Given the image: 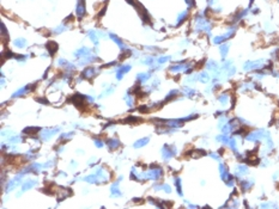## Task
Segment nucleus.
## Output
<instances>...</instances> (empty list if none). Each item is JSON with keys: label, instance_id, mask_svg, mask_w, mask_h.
Segmentation results:
<instances>
[{"label": "nucleus", "instance_id": "f257e3e1", "mask_svg": "<svg viewBox=\"0 0 279 209\" xmlns=\"http://www.w3.org/2000/svg\"><path fill=\"white\" fill-rule=\"evenodd\" d=\"M234 35H235V29H230V30H229L226 34H224V35H222V36H217V37H214V40H213V43H214V44H219V43H223V42H225L226 40L231 38Z\"/></svg>", "mask_w": 279, "mask_h": 209}, {"label": "nucleus", "instance_id": "f03ea898", "mask_svg": "<svg viewBox=\"0 0 279 209\" xmlns=\"http://www.w3.org/2000/svg\"><path fill=\"white\" fill-rule=\"evenodd\" d=\"M264 68V61L262 60H258V61H248L247 63H244V70H260Z\"/></svg>", "mask_w": 279, "mask_h": 209}, {"label": "nucleus", "instance_id": "7ed1b4c3", "mask_svg": "<svg viewBox=\"0 0 279 209\" xmlns=\"http://www.w3.org/2000/svg\"><path fill=\"white\" fill-rule=\"evenodd\" d=\"M46 47H47V49H48V52H49L50 55H54L56 53V50H58V44L54 41H49L47 43Z\"/></svg>", "mask_w": 279, "mask_h": 209}, {"label": "nucleus", "instance_id": "20e7f679", "mask_svg": "<svg viewBox=\"0 0 279 209\" xmlns=\"http://www.w3.org/2000/svg\"><path fill=\"white\" fill-rule=\"evenodd\" d=\"M240 186L242 189V191H247L249 190L251 186H253V182H249V181H242L240 183Z\"/></svg>", "mask_w": 279, "mask_h": 209}, {"label": "nucleus", "instance_id": "39448f33", "mask_svg": "<svg viewBox=\"0 0 279 209\" xmlns=\"http://www.w3.org/2000/svg\"><path fill=\"white\" fill-rule=\"evenodd\" d=\"M228 52H229V45H228V44H223V45H221V48H219V53H221V55L223 56V57L226 56Z\"/></svg>", "mask_w": 279, "mask_h": 209}, {"label": "nucleus", "instance_id": "423d86ee", "mask_svg": "<svg viewBox=\"0 0 279 209\" xmlns=\"http://www.w3.org/2000/svg\"><path fill=\"white\" fill-rule=\"evenodd\" d=\"M77 13L79 14V16H83L85 13V6H84L83 1H80L78 4V6H77Z\"/></svg>", "mask_w": 279, "mask_h": 209}, {"label": "nucleus", "instance_id": "0eeeda50", "mask_svg": "<svg viewBox=\"0 0 279 209\" xmlns=\"http://www.w3.org/2000/svg\"><path fill=\"white\" fill-rule=\"evenodd\" d=\"M247 172H248V168H247V166H244V165H238L237 166V175H247Z\"/></svg>", "mask_w": 279, "mask_h": 209}, {"label": "nucleus", "instance_id": "6e6552de", "mask_svg": "<svg viewBox=\"0 0 279 209\" xmlns=\"http://www.w3.org/2000/svg\"><path fill=\"white\" fill-rule=\"evenodd\" d=\"M199 80L201 81V83H207L210 80V77L207 73H201L200 75H199Z\"/></svg>", "mask_w": 279, "mask_h": 209}, {"label": "nucleus", "instance_id": "1a4fd4ad", "mask_svg": "<svg viewBox=\"0 0 279 209\" xmlns=\"http://www.w3.org/2000/svg\"><path fill=\"white\" fill-rule=\"evenodd\" d=\"M108 143H109V147L113 148V150H115V148H117V147L120 146V143H119L117 140H109Z\"/></svg>", "mask_w": 279, "mask_h": 209}, {"label": "nucleus", "instance_id": "9d476101", "mask_svg": "<svg viewBox=\"0 0 279 209\" xmlns=\"http://www.w3.org/2000/svg\"><path fill=\"white\" fill-rule=\"evenodd\" d=\"M218 100H219L222 104H226V103H228V100H229V97H228V95H226V93H223V95H221V96L218 97Z\"/></svg>", "mask_w": 279, "mask_h": 209}, {"label": "nucleus", "instance_id": "9b49d317", "mask_svg": "<svg viewBox=\"0 0 279 209\" xmlns=\"http://www.w3.org/2000/svg\"><path fill=\"white\" fill-rule=\"evenodd\" d=\"M187 17H188V12H183V13L180 14V17H179V24H182Z\"/></svg>", "mask_w": 279, "mask_h": 209}, {"label": "nucleus", "instance_id": "f8f14e48", "mask_svg": "<svg viewBox=\"0 0 279 209\" xmlns=\"http://www.w3.org/2000/svg\"><path fill=\"white\" fill-rule=\"evenodd\" d=\"M39 130V128H28V129H24V133L25 134H31V133H36Z\"/></svg>", "mask_w": 279, "mask_h": 209}, {"label": "nucleus", "instance_id": "ddd939ff", "mask_svg": "<svg viewBox=\"0 0 279 209\" xmlns=\"http://www.w3.org/2000/svg\"><path fill=\"white\" fill-rule=\"evenodd\" d=\"M149 141V139H143V140H140V141H138V142H136V147H140V146H144V143H146Z\"/></svg>", "mask_w": 279, "mask_h": 209}, {"label": "nucleus", "instance_id": "4468645a", "mask_svg": "<svg viewBox=\"0 0 279 209\" xmlns=\"http://www.w3.org/2000/svg\"><path fill=\"white\" fill-rule=\"evenodd\" d=\"M139 121H140L139 118H136V117H128L127 120H125V122H134V123L136 122H139Z\"/></svg>", "mask_w": 279, "mask_h": 209}, {"label": "nucleus", "instance_id": "2eb2a0df", "mask_svg": "<svg viewBox=\"0 0 279 209\" xmlns=\"http://www.w3.org/2000/svg\"><path fill=\"white\" fill-rule=\"evenodd\" d=\"M129 55H131V52H129V50H126L124 54L120 55V60H125V57H127V56H129Z\"/></svg>", "mask_w": 279, "mask_h": 209}, {"label": "nucleus", "instance_id": "dca6fc26", "mask_svg": "<svg viewBox=\"0 0 279 209\" xmlns=\"http://www.w3.org/2000/svg\"><path fill=\"white\" fill-rule=\"evenodd\" d=\"M14 44H16V45H18V47H23V45L25 44V42L20 41V40H17V41L14 42Z\"/></svg>", "mask_w": 279, "mask_h": 209}, {"label": "nucleus", "instance_id": "f3484780", "mask_svg": "<svg viewBox=\"0 0 279 209\" xmlns=\"http://www.w3.org/2000/svg\"><path fill=\"white\" fill-rule=\"evenodd\" d=\"M259 11H260V10H259V9H254V10H253V13H254V14L259 13Z\"/></svg>", "mask_w": 279, "mask_h": 209}, {"label": "nucleus", "instance_id": "a211bd4d", "mask_svg": "<svg viewBox=\"0 0 279 209\" xmlns=\"http://www.w3.org/2000/svg\"><path fill=\"white\" fill-rule=\"evenodd\" d=\"M278 106H279V102H278Z\"/></svg>", "mask_w": 279, "mask_h": 209}, {"label": "nucleus", "instance_id": "6ab92c4d", "mask_svg": "<svg viewBox=\"0 0 279 209\" xmlns=\"http://www.w3.org/2000/svg\"><path fill=\"white\" fill-rule=\"evenodd\" d=\"M278 2H279V0H278Z\"/></svg>", "mask_w": 279, "mask_h": 209}]
</instances>
